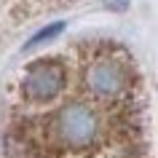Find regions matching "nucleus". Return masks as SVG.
Masks as SVG:
<instances>
[{
  "label": "nucleus",
  "mask_w": 158,
  "mask_h": 158,
  "mask_svg": "<svg viewBox=\"0 0 158 158\" xmlns=\"http://www.w3.org/2000/svg\"><path fill=\"white\" fill-rule=\"evenodd\" d=\"M67 86V70L62 62L56 59H40L30 64V70L24 73V81H22V91L30 102H38V105H46V102H54L59 94L64 91Z\"/></svg>",
  "instance_id": "f03ea898"
},
{
  "label": "nucleus",
  "mask_w": 158,
  "mask_h": 158,
  "mask_svg": "<svg viewBox=\"0 0 158 158\" xmlns=\"http://www.w3.org/2000/svg\"><path fill=\"white\" fill-rule=\"evenodd\" d=\"M62 30H64V24H59V22H56V24H48L46 30H40V32H35V35H32V40L27 43V48H35V46H40V43L51 40V38H56Z\"/></svg>",
  "instance_id": "20e7f679"
},
{
  "label": "nucleus",
  "mask_w": 158,
  "mask_h": 158,
  "mask_svg": "<svg viewBox=\"0 0 158 158\" xmlns=\"http://www.w3.org/2000/svg\"><path fill=\"white\" fill-rule=\"evenodd\" d=\"M54 131H56L59 142L64 148L83 150L89 145H94L97 134H99V118L89 105L83 102H73L56 113L54 118Z\"/></svg>",
  "instance_id": "f257e3e1"
},
{
  "label": "nucleus",
  "mask_w": 158,
  "mask_h": 158,
  "mask_svg": "<svg viewBox=\"0 0 158 158\" xmlns=\"http://www.w3.org/2000/svg\"><path fill=\"white\" fill-rule=\"evenodd\" d=\"M86 86L94 97L99 99H118L129 91L131 73L129 67L115 56H99L94 59L91 67L86 70Z\"/></svg>",
  "instance_id": "7ed1b4c3"
}]
</instances>
